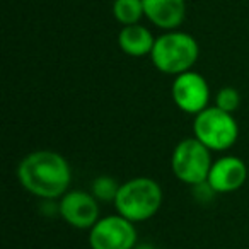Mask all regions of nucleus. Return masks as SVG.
<instances>
[{"instance_id": "nucleus-9", "label": "nucleus", "mask_w": 249, "mask_h": 249, "mask_svg": "<svg viewBox=\"0 0 249 249\" xmlns=\"http://www.w3.org/2000/svg\"><path fill=\"white\" fill-rule=\"evenodd\" d=\"M248 179V166L237 156H222L212 164L208 184L217 195L232 193L242 188Z\"/></svg>"}, {"instance_id": "nucleus-1", "label": "nucleus", "mask_w": 249, "mask_h": 249, "mask_svg": "<svg viewBox=\"0 0 249 249\" xmlns=\"http://www.w3.org/2000/svg\"><path fill=\"white\" fill-rule=\"evenodd\" d=\"M18 178L28 193L43 200H55L67 193L72 181L70 164L55 150H35L19 162Z\"/></svg>"}, {"instance_id": "nucleus-15", "label": "nucleus", "mask_w": 249, "mask_h": 249, "mask_svg": "<svg viewBox=\"0 0 249 249\" xmlns=\"http://www.w3.org/2000/svg\"><path fill=\"white\" fill-rule=\"evenodd\" d=\"M193 193H195V198H196L198 201H201V203H207V201H210L212 198L217 195L213 191V188L208 184V181H205V183L193 186Z\"/></svg>"}, {"instance_id": "nucleus-8", "label": "nucleus", "mask_w": 249, "mask_h": 249, "mask_svg": "<svg viewBox=\"0 0 249 249\" xmlns=\"http://www.w3.org/2000/svg\"><path fill=\"white\" fill-rule=\"evenodd\" d=\"M62 218L75 229H92L99 220V203L87 191H67L58 203Z\"/></svg>"}, {"instance_id": "nucleus-4", "label": "nucleus", "mask_w": 249, "mask_h": 249, "mask_svg": "<svg viewBox=\"0 0 249 249\" xmlns=\"http://www.w3.org/2000/svg\"><path fill=\"white\" fill-rule=\"evenodd\" d=\"M195 139L200 140L212 152H225L232 149L239 139V124L234 114L217 106H208L195 116Z\"/></svg>"}, {"instance_id": "nucleus-13", "label": "nucleus", "mask_w": 249, "mask_h": 249, "mask_svg": "<svg viewBox=\"0 0 249 249\" xmlns=\"http://www.w3.org/2000/svg\"><path fill=\"white\" fill-rule=\"evenodd\" d=\"M120 186L114 178L111 176H99L92 181V186H90V193L96 196L97 201H114L116 200V195L120 191Z\"/></svg>"}, {"instance_id": "nucleus-11", "label": "nucleus", "mask_w": 249, "mask_h": 249, "mask_svg": "<svg viewBox=\"0 0 249 249\" xmlns=\"http://www.w3.org/2000/svg\"><path fill=\"white\" fill-rule=\"evenodd\" d=\"M156 36L149 28L142 24L123 26L118 33V46L124 55L133 58H142L152 53Z\"/></svg>"}, {"instance_id": "nucleus-16", "label": "nucleus", "mask_w": 249, "mask_h": 249, "mask_svg": "<svg viewBox=\"0 0 249 249\" xmlns=\"http://www.w3.org/2000/svg\"><path fill=\"white\" fill-rule=\"evenodd\" d=\"M135 249H156L154 246H149V244H142V246H137Z\"/></svg>"}, {"instance_id": "nucleus-7", "label": "nucleus", "mask_w": 249, "mask_h": 249, "mask_svg": "<svg viewBox=\"0 0 249 249\" xmlns=\"http://www.w3.org/2000/svg\"><path fill=\"white\" fill-rule=\"evenodd\" d=\"M171 97L179 111L186 114H200L210 103V86L200 72H184L176 75L171 86Z\"/></svg>"}, {"instance_id": "nucleus-5", "label": "nucleus", "mask_w": 249, "mask_h": 249, "mask_svg": "<svg viewBox=\"0 0 249 249\" xmlns=\"http://www.w3.org/2000/svg\"><path fill=\"white\" fill-rule=\"evenodd\" d=\"M212 150L207 149L200 140L184 139L174 147L171 156L173 174L184 184L196 186L208 179L212 169Z\"/></svg>"}, {"instance_id": "nucleus-6", "label": "nucleus", "mask_w": 249, "mask_h": 249, "mask_svg": "<svg viewBox=\"0 0 249 249\" xmlns=\"http://www.w3.org/2000/svg\"><path fill=\"white\" fill-rule=\"evenodd\" d=\"M89 246L90 249H135V224L120 213L99 218L89 232Z\"/></svg>"}, {"instance_id": "nucleus-10", "label": "nucleus", "mask_w": 249, "mask_h": 249, "mask_svg": "<svg viewBox=\"0 0 249 249\" xmlns=\"http://www.w3.org/2000/svg\"><path fill=\"white\" fill-rule=\"evenodd\" d=\"M143 14L156 28L176 31L186 19V0H142Z\"/></svg>"}, {"instance_id": "nucleus-2", "label": "nucleus", "mask_w": 249, "mask_h": 249, "mask_svg": "<svg viewBox=\"0 0 249 249\" xmlns=\"http://www.w3.org/2000/svg\"><path fill=\"white\" fill-rule=\"evenodd\" d=\"M200 56V45L184 31H164L156 38L150 60L159 72L166 75H181L193 70L195 63Z\"/></svg>"}, {"instance_id": "nucleus-3", "label": "nucleus", "mask_w": 249, "mask_h": 249, "mask_svg": "<svg viewBox=\"0 0 249 249\" xmlns=\"http://www.w3.org/2000/svg\"><path fill=\"white\" fill-rule=\"evenodd\" d=\"M162 188L152 178L139 176L120 186L114 200L116 212L130 222H145L159 212L162 205Z\"/></svg>"}, {"instance_id": "nucleus-12", "label": "nucleus", "mask_w": 249, "mask_h": 249, "mask_svg": "<svg viewBox=\"0 0 249 249\" xmlns=\"http://www.w3.org/2000/svg\"><path fill=\"white\" fill-rule=\"evenodd\" d=\"M113 16L123 26L140 24V19L145 18L142 0H114Z\"/></svg>"}, {"instance_id": "nucleus-14", "label": "nucleus", "mask_w": 249, "mask_h": 249, "mask_svg": "<svg viewBox=\"0 0 249 249\" xmlns=\"http://www.w3.org/2000/svg\"><path fill=\"white\" fill-rule=\"evenodd\" d=\"M215 106L227 113H234L241 106V94L234 87H222L215 96Z\"/></svg>"}]
</instances>
